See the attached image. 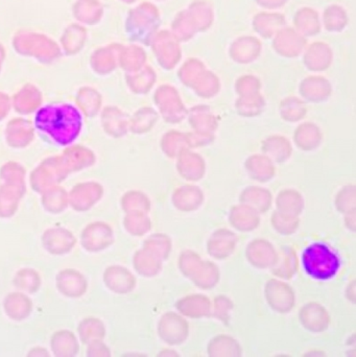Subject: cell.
Listing matches in <instances>:
<instances>
[{
  "label": "cell",
  "instance_id": "cell-1",
  "mask_svg": "<svg viewBox=\"0 0 356 357\" xmlns=\"http://www.w3.org/2000/svg\"><path fill=\"white\" fill-rule=\"evenodd\" d=\"M36 128L47 134L56 144L68 146L72 144L83 126L81 113L72 105H48L38 111Z\"/></svg>",
  "mask_w": 356,
  "mask_h": 357
},
{
  "label": "cell",
  "instance_id": "cell-2",
  "mask_svg": "<svg viewBox=\"0 0 356 357\" xmlns=\"http://www.w3.org/2000/svg\"><path fill=\"white\" fill-rule=\"evenodd\" d=\"M302 261L307 274L320 280L336 276L341 266L338 256L324 243H314L307 248Z\"/></svg>",
  "mask_w": 356,
  "mask_h": 357
}]
</instances>
